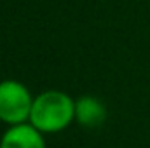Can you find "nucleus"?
I'll list each match as a JSON object with an SVG mask.
<instances>
[{
  "label": "nucleus",
  "mask_w": 150,
  "mask_h": 148,
  "mask_svg": "<svg viewBox=\"0 0 150 148\" xmlns=\"http://www.w3.org/2000/svg\"><path fill=\"white\" fill-rule=\"evenodd\" d=\"M75 117V103L59 91L42 92L33 99L30 120L38 131L56 132L65 129Z\"/></svg>",
  "instance_id": "1"
},
{
  "label": "nucleus",
  "mask_w": 150,
  "mask_h": 148,
  "mask_svg": "<svg viewBox=\"0 0 150 148\" xmlns=\"http://www.w3.org/2000/svg\"><path fill=\"white\" fill-rule=\"evenodd\" d=\"M33 99L28 89L16 80L0 82V120L7 124H23L30 118Z\"/></svg>",
  "instance_id": "2"
},
{
  "label": "nucleus",
  "mask_w": 150,
  "mask_h": 148,
  "mask_svg": "<svg viewBox=\"0 0 150 148\" xmlns=\"http://www.w3.org/2000/svg\"><path fill=\"white\" fill-rule=\"evenodd\" d=\"M0 148H45L44 140L35 125L16 124L2 136Z\"/></svg>",
  "instance_id": "3"
},
{
  "label": "nucleus",
  "mask_w": 150,
  "mask_h": 148,
  "mask_svg": "<svg viewBox=\"0 0 150 148\" xmlns=\"http://www.w3.org/2000/svg\"><path fill=\"white\" fill-rule=\"evenodd\" d=\"M75 117L87 127H96L105 120V108L94 98H80L75 103Z\"/></svg>",
  "instance_id": "4"
}]
</instances>
